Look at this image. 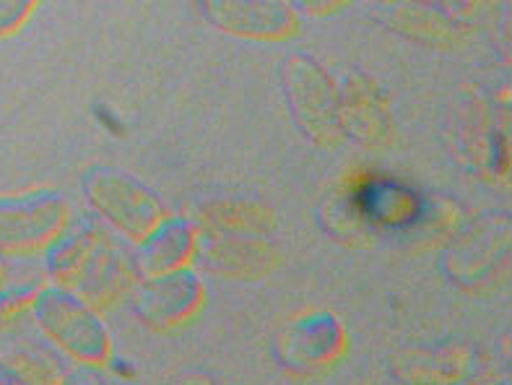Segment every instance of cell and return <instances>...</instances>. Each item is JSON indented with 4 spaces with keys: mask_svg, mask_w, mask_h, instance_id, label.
Segmentation results:
<instances>
[{
    "mask_svg": "<svg viewBox=\"0 0 512 385\" xmlns=\"http://www.w3.org/2000/svg\"><path fill=\"white\" fill-rule=\"evenodd\" d=\"M29 313L42 336L78 365L104 367L112 359L110 331L99 318V310L71 287L50 284L37 289Z\"/></svg>",
    "mask_w": 512,
    "mask_h": 385,
    "instance_id": "cell-1",
    "label": "cell"
},
{
    "mask_svg": "<svg viewBox=\"0 0 512 385\" xmlns=\"http://www.w3.org/2000/svg\"><path fill=\"white\" fill-rule=\"evenodd\" d=\"M81 193L89 209L130 242H141L167 216L162 198L149 185L107 164H97L84 172Z\"/></svg>",
    "mask_w": 512,
    "mask_h": 385,
    "instance_id": "cell-2",
    "label": "cell"
},
{
    "mask_svg": "<svg viewBox=\"0 0 512 385\" xmlns=\"http://www.w3.org/2000/svg\"><path fill=\"white\" fill-rule=\"evenodd\" d=\"M71 224V206L52 188L0 196V255L42 253Z\"/></svg>",
    "mask_w": 512,
    "mask_h": 385,
    "instance_id": "cell-3",
    "label": "cell"
},
{
    "mask_svg": "<svg viewBox=\"0 0 512 385\" xmlns=\"http://www.w3.org/2000/svg\"><path fill=\"white\" fill-rule=\"evenodd\" d=\"M206 302V287L190 266L167 274L143 276L136 284L133 313L151 331H172L185 326Z\"/></svg>",
    "mask_w": 512,
    "mask_h": 385,
    "instance_id": "cell-4",
    "label": "cell"
},
{
    "mask_svg": "<svg viewBox=\"0 0 512 385\" xmlns=\"http://www.w3.org/2000/svg\"><path fill=\"white\" fill-rule=\"evenodd\" d=\"M203 19L247 42H284L299 32L302 16L292 0H201Z\"/></svg>",
    "mask_w": 512,
    "mask_h": 385,
    "instance_id": "cell-5",
    "label": "cell"
},
{
    "mask_svg": "<svg viewBox=\"0 0 512 385\" xmlns=\"http://www.w3.org/2000/svg\"><path fill=\"white\" fill-rule=\"evenodd\" d=\"M284 89L289 92V105L305 131L325 141L333 138L338 123V97L328 76L315 60L294 55L284 66Z\"/></svg>",
    "mask_w": 512,
    "mask_h": 385,
    "instance_id": "cell-6",
    "label": "cell"
},
{
    "mask_svg": "<svg viewBox=\"0 0 512 385\" xmlns=\"http://www.w3.org/2000/svg\"><path fill=\"white\" fill-rule=\"evenodd\" d=\"M346 349L344 326L333 315L315 313L302 318L281 339L284 365L292 367H331Z\"/></svg>",
    "mask_w": 512,
    "mask_h": 385,
    "instance_id": "cell-7",
    "label": "cell"
},
{
    "mask_svg": "<svg viewBox=\"0 0 512 385\" xmlns=\"http://www.w3.org/2000/svg\"><path fill=\"white\" fill-rule=\"evenodd\" d=\"M136 253V268L141 276H156L190 266L198 253V232L182 216H164L162 222L143 237Z\"/></svg>",
    "mask_w": 512,
    "mask_h": 385,
    "instance_id": "cell-8",
    "label": "cell"
},
{
    "mask_svg": "<svg viewBox=\"0 0 512 385\" xmlns=\"http://www.w3.org/2000/svg\"><path fill=\"white\" fill-rule=\"evenodd\" d=\"M136 274V261L130 263L128 255L120 253L115 242L107 237L89 261V266L84 268V274L78 276L73 292L81 294L91 307L107 310L117 300H123L128 289L136 287Z\"/></svg>",
    "mask_w": 512,
    "mask_h": 385,
    "instance_id": "cell-9",
    "label": "cell"
},
{
    "mask_svg": "<svg viewBox=\"0 0 512 385\" xmlns=\"http://www.w3.org/2000/svg\"><path fill=\"white\" fill-rule=\"evenodd\" d=\"M104 240H107V232L102 227H97V224L84 222L78 224V227L68 224L42 250L45 253V271L52 279V284L71 289L76 287L78 276L84 274V268L89 266V261L94 258V253H97Z\"/></svg>",
    "mask_w": 512,
    "mask_h": 385,
    "instance_id": "cell-10",
    "label": "cell"
},
{
    "mask_svg": "<svg viewBox=\"0 0 512 385\" xmlns=\"http://www.w3.org/2000/svg\"><path fill=\"white\" fill-rule=\"evenodd\" d=\"M42 0H0V40H11L32 19Z\"/></svg>",
    "mask_w": 512,
    "mask_h": 385,
    "instance_id": "cell-11",
    "label": "cell"
},
{
    "mask_svg": "<svg viewBox=\"0 0 512 385\" xmlns=\"http://www.w3.org/2000/svg\"><path fill=\"white\" fill-rule=\"evenodd\" d=\"M34 294H37V287H19V289H11V287H0V315H13V313H21V310H29L32 307Z\"/></svg>",
    "mask_w": 512,
    "mask_h": 385,
    "instance_id": "cell-12",
    "label": "cell"
},
{
    "mask_svg": "<svg viewBox=\"0 0 512 385\" xmlns=\"http://www.w3.org/2000/svg\"><path fill=\"white\" fill-rule=\"evenodd\" d=\"M351 3L354 0H292V6L297 8L299 16H312V19L338 14V11L349 8Z\"/></svg>",
    "mask_w": 512,
    "mask_h": 385,
    "instance_id": "cell-13",
    "label": "cell"
},
{
    "mask_svg": "<svg viewBox=\"0 0 512 385\" xmlns=\"http://www.w3.org/2000/svg\"><path fill=\"white\" fill-rule=\"evenodd\" d=\"M6 284V261H3V255H0V287Z\"/></svg>",
    "mask_w": 512,
    "mask_h": 385,
    "instance_id": "cell-14",
    "label": "cell"
},
{
    "mask_svg": "<svg viewBox=\"0 0 512 385\" xmlns=\"http://www.w3.org/2000/svg\"><path fill=\"white\" fill-rule=\"evenodd\" d=\"M377 3H429V0H377Z\"/></svg>",
    "mask_w": 512,
    "mask_h": 385,
    "instance_id": "cell-15",
    "label": "cell"
}]
</instances>
